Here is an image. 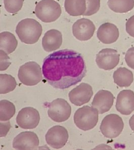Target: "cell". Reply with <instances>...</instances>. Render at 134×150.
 Returning a JSON list of instances; mask_svg holds the SVG:
<instances>
[{
  "instance_id": "21",
  "label": "cell",
  "mask_w": 134,
  "mask_h": 150,
  "mask_svg": "<svg viewBox=\"0 0 134 150\" xmlns=\"http://www.w3.org/2000/svg\"><path fill=\"white\" fill-rule=\"evenodd\" d=\"M107 5L116 13H127L134 7V0H108Z\"/></svg>"
},
{
  "instance_id": "2",
  "label": "cell",
  "mask_w": 134,
  "mask_h": 150,
  "mask_svg": "<svg viewBox=\"0 0 134 150\" xmlns=\"http://www.w3.org/2000/svg\"><path fill=\"white\" fill-rule=\"evenodd\" d=\"M42 31L41 24L37 20L32 18H26L21 20L16 28V33L20 40L28 45H32L38 42Z\"/></svg>"
},
{
  "instance_id": "28",
  "label": "cell",
  "mask_w": 134,
  "mask_h": 150,
  "mask_svg": "<svg viewBox=\"0 0 134 150\" xmlns=\"http://www.w3.org/2000/svg\"><path fill=\"white\" fill-rule=\"evenodd\" d=\"M125 28L127 33L131 37L134 38V15L130 17L127 21Z\"/></svg>"
},
{
  "instance_id": "3",
  "label": "cell",
  "mask_w": 134,
  "mask_h": 150,
  "mask_svg": "<svg viewBox=\"0 0 134 150\" xmlns=\"http://www.w3.org/2000/svg\"><path fill=\"white\" fill-rule=\"evenodd\" d=\"M99 112L93 107L84 106L78 109L74 114L75 125L84 131L91 130L98 122Z\"/></svg>"
},
{
  "instance_id": "29",
  "label": "cell",
  "mask_w": 134,
  "mask_h": 150,
  "mask_svg": "<svg viewBox=\"0 0 134 150\" xmlns=\"http://www.w3.org/2000/svg\"><path fill=\"white\" fill-rule=\"evenodd\" d=\"M11 126L10 121L8 122H1V137H5L8 132L9 131L10 128Z\"/></svg>"
},
{
  "instance_id": "9",
  "label": "cell",
  "mask_w": 134,
  "mask_h": 150,
  "mask_svg": "<svg viewBox=\"0 0 134 150\" xmlns=\"http://www.w3.org/2000/svg\"><path fill=\"white\" fill-rule=\"evenodd\" d=\"M45 138L49 146L53 148L59 149L65 146L67 142L68 132L63 126L56 125L49 129Z\"/></svg>"
},
{
  "instance_id": "4",
  "label": "cell",
  "mask_w": 134,
  "mask_h": 150,
  "mask_svg": "<svg viewBox=\"0 0 134 150\" xmlns=\"http://www.w3.org/2000/svg\"><path fill=\"white\" fill-rule=\"evenodd\" d=\"M61 12L60 5L54 0H42L35 8L36 16L45 23L55 21L60 16Z\"/></svg>"
},
{
  "instance_id": "8",
  "label": "cell",
  "mask_w": 134,
  "mask_h": 150,
  "mask_svg": "<svg viewBox=\"0 0 134 150\" xmlns=\"http://www.w3.org/2000/svg\"><path fill=\"white\" fill-rule=\"evenodd\" d=\"M40 120L39 111L30 107L22 108L16 117L17 124L20 128L24 129H31L37 127Z\"/></svg>"
},
{
  "instance_id": "13",
  "label": "cell",
  "mask_w": 134,
  "mask_h": 150,
  "mask_svg": "<svg viewBox=\"0 0 134 150\" xmlns=\"http://www.w3.org/2000/svg\"><path fill=\"white\" fill-rule=\"evenodd\" d=\"M39 137L32 132H21L14 139L13 148L16 150H35L39 146Z\"/></svg>"
},
{
  "instance_id": "5",
  "label": "cell",
  "mask_w": 134,
  "mask_h": 150,
  "mask_svg": "<svg viewBox=\"0 0 134 150\" xmlns=\"http://www.w3.org/2000/svg\"><path fill=\"white\" fill-rule=\"evenodd\" d=\"M18 77L22 83L27 86H34L42 80V72L37 63L30 61L20 66Z\"/></svg>"
},
{
  "instance_id": "1",
  "label": "cell",
  "mask_w": 134,
  "mask_h": 150,
  "mask_svg": "<svg viewBox=\"0 0 134 150\" xmlns=\"http://www.w3.org/2000/svg\"><path fill=\"white\" fill-rule=\"evenodd\" d=\"M42 71L49 84L55 88L64 90L81 82L86 74V69L81 54L65 49L46 57Z\"/></svg>"
},
{
  "instance_id": "15",
  "label": "cell",
  "mask_w": 134,
  "mask_h": 150,
  "mask_svg": "<svg viewBox=\"0 0 134 150\" xmlns=\"http://www.w3.org/2000/svg\"><path fill=\"white\" fill-rule=\"evenodd\" d=\"M114 97L111 92L100 90L96 94L92 103V106L97 109L100 114L109 111L114 102Z\"/></svg>"
},
{
  "instance_id": "16",
  "label": "cell",
  "mask_w": 134,
  "mask_h": 150,
  "mask_svg": "<svg viewBox=\"0 0 134 150\" xmlns=\"http://www.w3.org/2000/svg\"><path fill=\"white\" fill-rule=\"evenodd\" d=\"M119 30L117 26L109 22L102 24L97 33L98 39L104 44H111L116 42L119 38Z\"/></svg>"
},
{
  "instance_id": "17",
  "label": "cell",
  "mask_w": 134,
  "mask_h": 150,
  "mask_svg": "<svg viewBox=\"0 0 134 150\" xmlns=\"http://www.w3.org/2000/svg\"><path fill=\"white\" fill-rule=\"evenodd\" d=\"M62 44V35L56 29L47 31L42 39L43 48L48 52L54 51L60 48Z\"/></svg>"
},
{
  "instance_id": "11",
  "label": "cell",
  "mask_w": 134,
  "mask_h": 150,
  "mask_svg": "<svg viewBox=\"0 0 134 150\" xmlns=\"http://www.w3.org/2000/svg\"><path fill=\"white\" fill-rule=\"evenodd\" d=\"M93 95V91L92 86L86 83H82L70 91L68 94L70 101L77 106L88 103Z\"/></svg>"
},
{
  "instance_id": "24",
  "label": "cell",
  "mask_w": 134,
  "mask_h": 150,
  "mask_svg": "<svg viewBox=\"0 0 134 150\" xmlns=\"http://www.w3.org/2000/svg\"><path fill=\"white\" fill-rule=\"evenodd\" d=\"M24 0H4L6 10L11 14L16 13L21 9Z\"/></svg>"
},
{
  "instance_id": "20",
  "label": "cell",
  "mask_w": 134,
  "mask_h": 150,
  "mask_svg": "<svg viewBox=\"0 0 134 150\" xmlns=\"http://www.w3.org/2000/svg\"><path fill=\"white\" fill-rule=\"evenodd\" d=\"M65 10L72 16L83 15L86 10V0H65Z\"/></svg>"
},
{
  "instance_id": "22",
  "label": "cell",
  "mask_w": 134,
  "mask_h": 150,
  "mask_svg": "<svg viewBox=\"0 0 134 150\" xmlns=\"http://www.w3.org/2000/svg\"><path fill=\"white\" fill-rule=\"evenodd\" d=\"M17 82L15 78L7 74H0V93L6 94L15 90Z\"/></svg>"
},
{
  "instance_id": "30",
  "label": "cell",
  "mask_w": 134,
  "mask_h": 150,
  "mask_svg": "<svg viewBox=\"0 0 134 150\" xmlns=\"http://www.w3.org/2000/svg\"><path fill=\"white\" fill-rule=\"evenodd\" d=\"M129 125L132 130L134 131V114L130 117V119L129 120Z\"/></svg>"
},
{
  "instance_id": "6",
  "label": "cell",
  "mask_w": 134,
  "mask_h": 150,
  "mask_svg": "<svg viewBox=\"0 0 134 150\" xmlns=\"http://www.w3.org/2000/svg\"><path fill=\"white\" fill-rule=\"evenodd\" d=\"M123 120L119 115L111 114L104 118L101 122L100 129L105 137L114 139L119 136L123 130Z\"/></svg>"
},
{
  "instance_id": "18",
  "label": "cell",
  "mask_w": 134,
  "mask_h": 150,
  "mask_svg": "<svg viewBox=\"0 0 134 150\" xmlns=\"http://www.w3.org/2000/svg\"><path fill=\"white\" fill-rule=\"evenodd\" d=\"M113 80L115 83L119 87H129L134 81L132 72L125 67H120L114 72Z\"/></svg>"
},
{
  "instance_id": "14",
  "label": "cell",
  "mask_w": 134,
  "mask_h": 150,
  "mask_svg": "<svg viewBox=\"0 0 134 150\" xmlns=\"http://www.w3.org/2000/svg\"><path fill=\"white\" fill-rule=\"evenodd\" d=\"M116 107L121 114L130 115L134 111V92L131 90L120 92L117 97Z\"/></svg>"
},
{
  "instance_id": "26",
  "label": "cell",
  "mask_w": 134,
  "mask_h": 150,
  "mask_svg": "<svg viewBox=\"0 0 134 150\" xmlns=\"http://www.w3.org/2000/svg\"><path fill=\"white\" fill-rule=\"evenodd\" d=\"M1 54V67L0 70L1 71H5L7 69L10 65L11 64L10 59L8 56L7 54L5 52L1 50L0 51Z\"/></svg>"
},
{
  "instance_id": "10",
  "label": "cell",
  "mask_w": 134,
  "mask_h": 150,
  "mask_svg": "<svg viewBox=\"0 0 134 150\" xmlns=\"http://www.w3.org/2000/svg\"><path fill=\"white\" fill-rule=\"evenodd\" d=\"M119 56L116 50L103 49L96 55V62L100 69L110 70L114 69L119 63Z\"/></svg>"
},
{
  "instance_id": "25",
  "label": "cell",
  "mask_w": 134,
  "mask_h": 150,
  "mask_svg": "<svg viewBox=\"0 0 134 150\" xmlns=\"http://www.w3.org/2000/svg\"><path fill=\"white\" fill-rule=\"evenodd\" d=\"M86 10L83 16H91L99 11L100 7V0H86Z\"/></svg>"
},
{
  "instance_id": "23",
  "label": "cell",
  "mask_w": 134,
  "mask_h": 150,
  "mask_svg": "<svg viewBox=\"0 0 134 150\" xmlns=\"http://www.w3.org/2000/svg\"><path fill=\"white\" fill-rule=\"evenodd\" d=\"M15 105L10 101L3 100L0 101V120L9 121L15 115Z\"/></svg>"
},
{
  "instance_id": "27",
  "label": "cell",
  "mask_w": 134,
  "mask_h": 150,
  "mask_svg": "<svg viewBox=\"0 0 134 150\" xmlns=\"http://www.w3.org/2000/svg\"><path fill=\"white\" fill-rule=\"evenodd\" d=\"M125 61L129 67L134 70V47L129 49L125 55Z\"/></svg>"
},
{
  "instance_id": "12",
  "label": "cell",
  "mask_w": 134,
  "mask_h": 150,
  "mask_svg": "<svg viewBox=\"0 0 134 150\" xmlns=\"http://www.w3.org/2000/svg\"><path fill=\"white\" fill-rule=\"evenodd\" d=\"M95 30V26L90 19L81 18L74 23L72 33L80 41H86L92 38Z\"/></svg>"
},
{
  "instance_id": "19",
  "label": "cell",
  "mask_w": 134,
  "mask_h": 150,
  "mask_svg": "<svg viewBox=\"0 0 134 150\" xmlns=\"http://www.w3.org/2000/svg\"><path fill=\"white\" fill-rule=\"evenodd\" d=\"M18 45V41L13 33L4 31L0 33L1 50L5 52L8 55L15 51Z\"/></svg>"
},
{
  "instance_id": "7",
  "label": "cell",
  "mask_w": 134,
  "mask_h": 150,
  "mask_svg": "<svg viewBox=\"0 0 134 150\" xmlns=\"http://www.w3.org/2000/svg\"><path fill=\"white\" fill-rule=\"evenodd\" d=\"M49 117L56 122H62L68 120L72 113V108L65 100L61 98L54 100L48 105Z\"/></svg>"
}]
</instances>
